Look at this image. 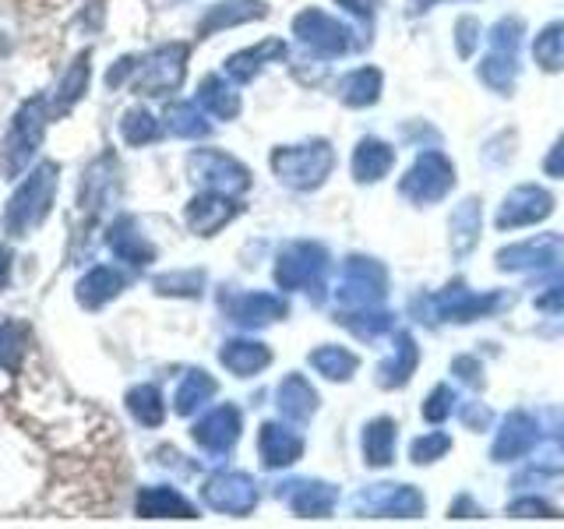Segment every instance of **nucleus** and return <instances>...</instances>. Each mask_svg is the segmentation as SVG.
I'll list each match as a JSON object with an SVG mask.
<instances>
[{"instance_id": "6", "label": "nucleus", "mask_w": 564, "mask_h": 529, "mask_svg": "<svg viewBox=\"0 0 564 529\" xmlns=\"http://www.w3.org/2000/svg\"><path fill=\"white\" fill-rule=\"evenodd\" d=\"M149 117H138V114H131L128 120H123V134H128L131 141H138V138H149Z\"/></svg>"}, {"instance_id": "2", "label": "nucleus", "mask_w": 564, "mask_h": 529, "mask_svg": "<svg viewBox=\"0 0 564 529\" xmlns=\"http://www.w3.org/2000/svg\"><path fill=\"white\" fill-rule=\"evenodd\" d=\"M46 123H50L46 99H29V102L18 106V114L11 117L8 138H4V149H0L4 152V173L8 176H22L29 170V163L43 145Z\"/></svg>"}, {"instance_id": "4", "label": "nucleus", "mask_w": 564, "mask_h": 529, "mask_svg": "<svg viewBox=\"0 0 564 529\" xmlns=\"http://www.w3.org/2000/svg\"><path fill=\"white\" fill-rule=\"evenodd\" d=\"M117 287H120V276H113L110 269H96L78 282V300L85 307H99L102 300H110L117 293Z\"/></svg>"}, {"instance_id": "7", "label": "nucleus", "mask_w": 564, "mask_h": 529, "mask_svg": "<svg viewBox=\"0 0 564 529\" xmlns=\"http://www.w3.org/2000/svg\"><path fill=\"white\" fill-rule=\"evenodd\" d=\"M11 282V251L8 247H0V290H4Z\"/></svg>"}, {"instance_id": "5", "label": "nucleus", "mask_w": 564, "mask_h": 529, "mask_svg": "<svg viewBox=\"0 0 564 529\" xmlns=\"http://www.w3.org/2000/svg\"><path fill=\"white\" fill-rule=\"evenodd\" d=\"M25 343H29V332L22 325H11V322L0 325V370H18V367H22Z\"/></svg>"}, {"instance_id": "1", "label": "nucleus", "mask_w": 564, "mask_h": 529, "mask_svg": "<svg viewBox=\"0 0 564 529\" xmlns=\"http://www.w3.org/2000/svg\"><path fill=\"white\" fill-rule=\"evenodd\" d=\"M57 176L61 170L53 163H43L29 173V181L11 194V202L4 208V229L11 237H29L35 226H40L50 208L53 198H57Z\"/></svg>"}, {"instance_id": "3", "label": "nucleus", "mask_w": 564, "mask_h": 529, "mask_svg": "<svg viewBox=\"0 0 564 529\" xmlns=\"http://www.w3.org/2000/svg\"><path fill=\"white\" fill-rule=\"evenodd\" d=\"M85 85H88V53H82V57L70 64V71L64 75L61 88H57V102H53V114L64 117L70 106H75L85 93Z\"/></svg>"}]
</instances>
